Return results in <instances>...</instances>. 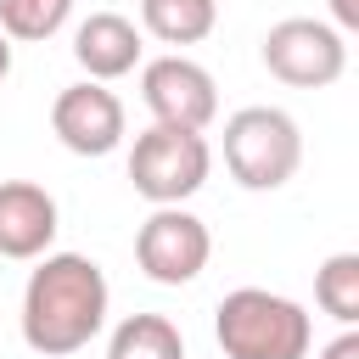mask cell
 I'll list each match as a JSON object with an SVG mask.
<instances>
[{
  "label": "cell",
  "mask_w": 359,
  "mask_h": 359,
  "mask_svg": "<svg viewBox=\"0 0 359 359\" xmlns=\"http://www.w3.org/2000/svg\"><path fill=\"white\" fill-rule=\"evenodd\" d=\"M107 275L95 258L84 252H45L22 286V342L45 359H62V353H79L101 337L107 325Z\"/></svg>",
  "instance_id": "cell-1"
},
{
  "label": "cell",
  "mask_w": 359,
  "mask_h": 359,
  "mask_svg": "<svg viewBox=\"0 0 359 359\" xmlns=\"http://www.w3.org/2000/svg\"><path fill=\"white\" fill-rule=\"evenodd\" d=\"M213 337L224 359H309L314 325L303 303L264 286H236L213 309Z\"/></svg>",
  "instance_id": "cell-2"
},
{
  "label": "cell",
  "mask_w": 359,
  "mask_h": 359,
  "mask_svg": "<svg viewBox=\"0 0 359 359\" xmlns=\"http://www.w3.org/2000/svg\"><path fill=\"white\" fill-rule=\"evenodd\" d=\"M303 163L297 118L280 107H241L224 118V168L247 191H280Z\"/></svg>",
  "instance_id": "cell-3"
},
{
  "label": "cell",
  "mask_w": 359,
  "mask_h": 359,
  "mask_svg": "<svg viewBox=\"0 0 359 359\" xmlns=\"http://www.w3.org/2000/svg\"><path fill=\"white\" fill-rule=\"evenodd\" d=\"M208 168H213V151H208V140L196 129L151 123L129 146V185L151 208H180L185 196H196L208 185Z\"/></svg>",
  "instance_id": "cell-4"
},
{
  "label": "cell",
  "mask_w": 359,
  "mask_h": 359,
  "mask_svg": "<svg viewBox=\"0 0 359 359\" xmlns=\"http://www.w3.org/2000/svg\"><path fill=\"white\" fill-rule=\"evenodd\" d=\"M264 67L292 90H325L348 73V39L320 17H286L264 34Z\"/></svg>",
  "instance_id": "cell-5"
},
{
  "label": "cell",
  "mask_w": 359,
  "mask_h": 359,
  "mask_svg": "<svg viewBox=\"0 0 359 359\" xmlns=\"http://www.w3.org/2000/svg\"><path fill=\"white\" fill-rule=\"evenodd\" d=\"M208 252H213V236L196 213L185 208H151V219L135 230V264L146 280L157 286H185L208 269Z\"/></svg>",
  "instance_id": "cell-6"
},
{
  "label": "cell",
  "mask_w": 359,
  "mask_h": 359,
  "mask_svg": "<svg viewBox=\"0 0 359 359\" xmlns=\"http://www.w3.org/2000/svg\"><path fill=\"white\" fill-rule=\"evenodd\" d=\"M140 101H146V112H151L157 123H168V129H196V135H202V129L219 118L213 73H208L202 62L180 56V50L140 67Z\"/></svg>",
  "instance_id": "cell-7"
},
{
  "label": "cell",
  "mask_w": 359,
  "mask_h": 359,
  "mask_svg": "<svg viewBox=\"0 0 359 359\" xmlns=\"http://www.w3.org/2000/svg\"><path fill=\"white\" fill-rule=\"evenodd\" d=\"M50 129L73 157H107L123 146V101L95 79L67 84L50 101Z\"/></svg>",
  "instance_id": "cell-8"
},
{
  "label": "cell",
  "mask_w": 359,
  "mask_h": 359,
  "mask_svg": "<svg viewBox=\"0 0 359 359\" xmlns=\"http://www.w3.org/2000/svg\"><path fill=\"white\" fill-rule=\"evenodd\" d=\"M56 196L34 180H0V258H45L56 241Z\"/></svg>",
  "instance_id": "cell-9"
},
{
  "label": "cell",
  "mask_w": 359,
  "mask_h": 359,
  "mask_svg": "<svg viewBox=\"0 0 359 359\" xmlns=\"http://www.w3.org/2000/svg\"><path fill=\"white\" fill-rule=\"evenodd\" d=\"M73 62L95 84H112V79H123V73L140 67V28L123 11H90L73 28Z\"/></svg>",
  "instance_id": "cell-10"
},
{
  "label": "cell",
  "mask_w": 359,
  "mask_h": 359,
  "mask_svg": "<svg viewBox=\"0 0 359 359\" xmlns=\"http://www.w3.org/2000/svg\"><path fill=\"white\" fill-rule=\"evenodd\" d=\"M140 28L163 45H202L219 28V0H140Z\"/></svg>",
  "instance_id": "cell-11"
},
{
  "label": "cell",
  "mask_w": 359,
  "mask_h": 359,
  "mask_svg": "<svg viewBox=\"0 0 359 359\" xmlns=\"http://www.w3.org/2000/svg\"><path fill=\"white\" fill-rule=\"evenodd\" d=\"M107 359H185V337L163 314H129L112 325Z\"/></svg>",
  "instance_id": "cell-12"
},
{
  "label": "cell",
  "mask_w": 359,
  "mask_h": 359,
  "mask_svg": "<svg viewBox=\"0 0 359 359\" xmlns=\"http://www.w3.org/2000/svg\"><path fill=\"white\" fill-rule=\"evenodd\" d=\"M314 303L337 325H353L359 320V252H331L314 269Z\"/></svg>",
  "instance_id": "cell-13"
},
{
  "label": "cell",
  "mask_w": 359,
  "mask_h": 359,
  "mask_svg": "<svg viewBox=\"0 0 359 359\" xmlns=\"http://www.w3.org/2000/svg\"><path fill=\"white\" fill-rule=\"evenodd\" d=\"M67 11H73V0H0V34L39 45L67 22Z\"/></svg>",
  "instance_id": "cell-14"
},
{
  "label": "cell",
  "mask_w": 359,
  "mask_h": 359,
  "mask_svg": "<svg viewBox=\"0 0 359 359\" xmlns=\"http://www.w3.org/2000/svg\"><path fill=\"white\" fill-rule=\"evenodd\" d=\"M320 359H359V331L348 325L337 342H325V348H320Z\"/></svg>",
  "instance_id": "cell-15"
},
{
  "label": "cell",
  "mask_w": 359,
  "mask_h": 359,
  "mask_svg": "<svg viewBox=\"0 0 359 359\" xmlns=\"http://www.w3.org/2000/svg\"><path fill=\"white\" fill-rule=\"evenodd\" d=\"M331 28H359V0H331Z\"/></svg>",
  "instance_id": "cell-16"
},
{
  "label": "cell",
  "mask_w": 359,
  "mask_h": 359,
  "mask_svg": "<svg viewBox=\"0 0 359 359\" xmlns=\"http://www.w3.org/2000/svg\"><path fill=\"white\" fill-rule=\"evenodd\" d=\"M6 73H11V39L0 34V79H6Z\"/></svg>",
  "instance_id": "cell-17"
}]
</instances>
